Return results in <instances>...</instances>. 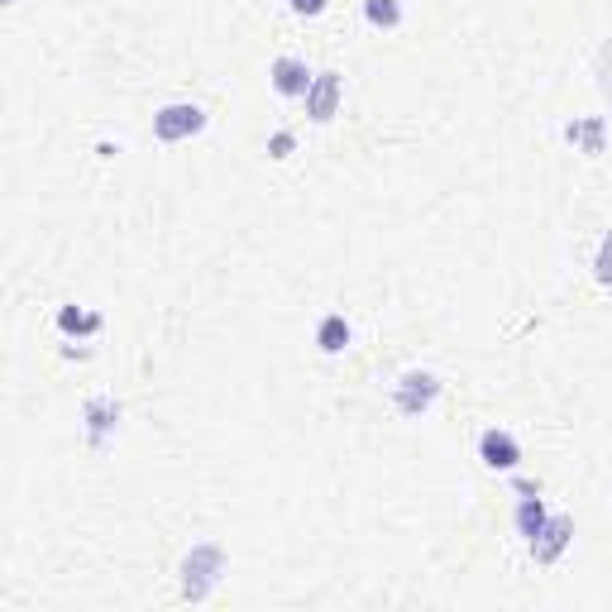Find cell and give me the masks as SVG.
Instances as JSON below:
<instances>
[{
	"instance_id": "16",
	"label": "cell",
	"mask_w": 612,
	"mask_h": 612,
	"mask_svg": "<svg viewBox=\"0 0 612 612\" xmlns=\"http://www.w3.org/2000/svg\"><path fill=\"white\" fill-rule=\"evenodd\" d=\"M593 278H598V283L608 287V240L598 244V254H593Z\"/></svg>"
},
{
	"instance_id": "15",
	"label": "cell",
	"mask_w": 612,
	"mask_h": 612,
	"mask_svg": "<svg viewBox=\"0 0 612 612\" xmlns=\"http://www.w3.org/2000/svg\"><path fill=\"white\" fill-rule=\"evenodd\" d=\"M292 5V15H302V20H316V15H326L330 0H287Z\"/></svg>"
},
{
	"instance_id": "14",
	"label": "cell",
	"mask_w": 612,
	"mask_h": 612,
	"mask_svg": "<svg viewBox=\"0 0 612 612\" xmlns=\"http://www.w3.org/2000/svg\"><path fill=\"white\" fill-rule=\"evenodd\" d=\"M292 149H297V139L287 130H278L273 139H268V158H292Z\"/></svg>"
},
{
	"instance_id": "4",
	"label": "cell",
	"mask_w": 612,
	"mask_h": 612,
	"mask_svg": "<svg viewBox=\"0 0 612 612\" xmlns=\"http://www.w3.org/2000/svg\"><path fill=\"white\" fill-rule=\"evenodd\" d=\"M340 96H345V82H340V72H311V87H306V115L316 120V125H326L340 115Z\"/></svg>"
},
{
	"instance_id": "3",
	"label": "cell",
	"mask_w": 612,
	"mask_h": 612,
	"mask_svg": "<svg viewBox=\"0 0 612 612\" xmlns=\"http://www.w3.org/2000/svg\"><path fill=\"white\" fill-rule=\"evenodd\" d=\"M201 130H206V110L197 101H173V106H163L153 115V134L163 144H182V139H192Z\"/></svg>"
},
{
	"instance_id": "7",
	"label": "cell",
	"mask_w": 612,
	"mask_h": 612,
	"mask_svg": "<svg viewBox=\"0 0 612 612\" xmlns=\"http://www.w3.org/2000/svg\"><path fill=\"white\" fill-rule=\"evenodd\" d=\"M82 416H87V445L91 450H106L110 431L120 426V402L115 397H91Z\"/></svg>"
},
{
	"instance_id": "5",
	"label": "cell",
	"mask_w": 612,
	"mask_h": 612,
	"mask_svg": "<svg viewBox=\"0 0 612 612\" xmlns=\"http://www.w3.org/2000/svg\"><path fill=\"white\" fill-rule=\"evenodd\" d=\"M569 541H574V522H569V517H546L541 531H536L526 546H531V560H536V565H555L569 550Z\"/></svg>"
},
{
	"instance_id": "10",
	"label": "cell",
	"mask_w": 612,
	"mask_h": 612,
	"mask_svg": "<svg viewBox=\"0 0 612 612\" xmlns=\"http://www.w3.org/2000/svg\"><path fill=\"white\" fill-rule=\"evenodd\" d=\"M350 321L340 316V311H330V316H321V326H316V345H321V354H340L345 345H350Z\"/></svg>"
},
{
	"instance_id": "11",
	"label": "cell",
	"mask_w": 612,
	"mask_h": 612,
	"mask_svg": "<svg viewBox=\"0 0 612 612\" xmlns=\"http://www.w3.org/2000/svg\"><path fill=\"white\" fill-rule=\"evenodd\" d=\"M550 512L546 503H541V493H522V503H517V536L522 541H531L536 531H541V522H546Z\"/></svg>"
},
{
	"instance_id": "6",
	"label": "cell",
	"mask_w": 612,
	"mask_h": 612,
	"mask_svg": "<svg viewBox=\"0 0 612 612\" xmlns=\"http://www.w3.org/2000/svg\"><path fill=\"white\" fill-rule=\"evenodd\" d=\"M479 459L488 464V469H503V474H512L517 464H522V445H517V436L512 431H503V426H488L479 436Z\"/></svg>"
},
{
	"instance_id": "1",
	"label": "cell",
	"mask_w": 612,
	"mask_h": 612,
	"mask_svg": "<svg viewBox=\"0 0 612 612\" xmlns=\"http://www.w3.org/2000/svg\"><path fill=\"white\" fill-rule=\"evenodd\" d=\"M220 569H225V550L216 546V541H201V546L187 550V560H182V598L187 603H201L206 593L216 589V579H220Z\"/></svg>"
},
{
	"instance_id": "8",
	"label": "cell",
	"mask_w": 612,
	"mask_h": 612,
	"mask_svg": "<svg viewBox=\"0 0 612 612\" xmlns=\"http://www.w3.org/2000/svg\"><path fill=\"white\" fill-rule=\"evenodd\" d=\"M268 82H273V91L278 96H306V87H311V67L302 63V58H273V67H268Z\"/></svg>"
},
{
	"instance_id": "9",
	"label": "cell",
	"mask_w": 612,
	"mask_h": 612,
	"mask_svg": "<svg viewBox=\"0 0 612 612\" xmlns=\"http://www.w3.org/2000/svg\"><path fill=\"white\" fill-rule=\"evenodd\" d=\"M603 134H608V120H603V115H584V120L565 125V139H569V144H579L589 158H598V153H603Z\"/></svg>"
},
{
	"instance_id": "13",
	"label": "cell",
	"mask_w": 612,
	"mask_h": 612,
	"mask_svg": "<svg viewBox=\"0 0 612 612\" xmlns=\"http://www.w3.org/2000/svg\"><path fill=\"white\" fill-rule=\"evenodd\" d=\"M364 20L373 29H397L402 24V0H364Z\"/></svg>"
},
{
	"instance_id": "2",
	"label": "cell",
	"mask_w": 612,
	"mask_h": 612,
	"mask_svg": "<svg viewBox=\"0 0 612 612\" xmlns=\"http://www.w3.org/2000/svg\"><path fill=\"white\" fill-rule=\"evenodd\" d=\"M440 383L431 369H412V373H402L397 378V388H393V407L397 416H407V421H416V416H426L431 407H436V397H440Z\"/></svg>"
},
{
	"instance_id": "12",
	"label": "cell",
	"mask_w": 612,
	"mask_h": 612,
	"mask_svg": "<svg viewBox=\"0 0 612 612\" xmlns=\"http://www.w3.org/2000/svg\"><path fill=\"white\" fill-rule=\"evenodd\" d=\"M101 326H106V321H101L96 311H82V306H63V311H58V330H63V335H96Z\"/></svg>"
},
{
	"instance_id": "17",
	"label": "cell",
	"mask_w": 612,
	"mask_h": 612,
	"mask_svg": "<svg viewBox=\"0 0 612 612\" xmlns=\"http://www.w3.org/2000/svg\"><path fill=\"white\" fill-rule=\"evenodd\" d=\"M5 5H15V0H0V10H5Z\"/></svg>"
}]
</instances>
